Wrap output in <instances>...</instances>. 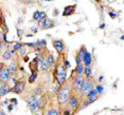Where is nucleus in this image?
I'll list each match as a JSON object with an SVG mask.
<instances>
[{
  "label": "nucleus",
  "mask_w": 124,
  "mask_h": 115,
  "mask_svg": "<svg viewBox=\"0 0 124 115\" xmlns=\"http://www.w3.org/2000/svg\"><path fill=\"white\" fill-rule=\"evenodd\" d=\"M45 61H46L47 66L49 67V69L55 66V59H54V57H53V55L51 53H49V54L47 55V57L45 58Z\"/></svg>",
  "instance_id": "ddd939ff"
},
{
  "label": "nucleus",
  "mask_w": 124,
  "mask_h": 115,
  "mask_svg": "<svg viewBox=\"0 0 124 115\" xmlns=\"http://www.w3.org/2000/svg\"><path fill=\"white\" fill-rule=\"evenodd\" d=\"M86 52H87V49H86L85 46H82L80 49H78V51L77 52V55L78 56V58H80L81 60H83V58H84V56H85Z\"/></svg>",
  "instance_id": "a211bd4d"
},
{
  "label": "nucleus",
  "mask_w": 124,
  "mask_h": 115,
  "mask_svg": "<svg viewBox=\"0 0 124 115\" xmlns=\"http://www.w3.org/2000/svg\"><path fill=\"white\" fill-rule=\"evenodd\" d=\"M103 76H101V77H99V79H98V81H99V82H102V81H103Z\"/></svg>",
  "instance_id": "c03bdc74"
},
{
  "label": "nucleus",
  "mask_w": 124,
  "mask_h": 115,
  "mask_svg": "<svg viewBox=\"0 0 124 115\" xmlns=\"http://www.w3.org/2000/svg\"><path fill=\"white\" fill-rule=\"evenodd\" d=\"M4 47H5V46H4V42L0 40V53H1V51L4 49Z\"/></svg>",
  "instance_id": "4c0bfd02"
},
{
  "label": "nucleus",
  "mask_w": 124,
  "mask_h": 115,
  "mask_svg": "<svg viewBox=\"0 0 124 115\" xmlns=\"http://www.w3.org/2000/svg\"><path fill=\"white\" fill-rule=\"evenodd\" d=\"M94 86H95L94 81L92 80V78H89V79L86 78L85 81H84V83H83V87H82V89H81V92H80V95L82 96V98L86 97L87 94L94 88Z\"/></svg>",
  "instance_id": "7ed1b4c3"
},
{
  "label": "nucleus",
  "mask_w": 124,
  "mask_h": 115,
  "mask_svg": "<svg viewBox=\"0 0 124 115\" xmlns=\"http://www.w3.org/2000/svg\"><path fill=\"white\" fill-rule=\"evenodd\" d=\"M40 92H41V89L38 87V88H37V89H36L35 91H34V94H35V95H38V94H40Z\"/></svg>",
  "instance_id": "ea45409f"
},
{
  "label": "nucleus",
  "mask_w": 124,
  "mask_h": 115,
  "mask_svg": "<svg viewBox=\"0 0 124 115\" xmlns=\"http://www.w3.org/2000/svg\"><path fill=\"white\" fill-rule=\"evenodd\" d=\"M73 90H74V92H75V95H78V94H80V92H81V89H82V87H83V83H84V81H85V76L84 75H73Z\"/></svg>",
  "instance_id": "20e7f679"
},
{
  "label": "nucleus",
  "mask_w": 124,
  "mask_h": 115,
  "mask_svg": "<svg viewBox=\"0 0 124 115\" xmlns=\"http://www.w3.org/2000/svg\"><path fill=\"white\" fill-rule=\"evenodd\" d=\"M73 113H74V111H72L69 108L64 109V111H63V115H73Z\"/></svg>",
  "instance_id": "c756f323"
},
{
  "label": "nucleus",
  "mask_w": 124,
  "mask_h": 115,
  "mask_svg": "<svg viewBox=\"0 0 124 115\" xmlns=\"http://www.w3.org/2000/svg\"><path fill=\"white\" fill-rule=\"evenodd\" d=\"M88 106H89V103L87 102V100H85L84 102L80 103V106H78V110H77V111H82V110H84V109H86Z\"/></svg>",
  "instance_id": "a878e982"
},
{
  "label": "nucleus",
  "mask_w": 124,
  "mask_h": 115,
  "mask_svg": "<svg viewBox=\"0 0 124 115\" xmlns=\"http://www.w3.org/2000/svg\"><path fill=\"white\" fill-rule=\"evenodd\" d=\"M9 69V71L11 73V75H15L17 73V70H18V66H17V61L15 60H12L11 62L9 63V66L7 67Z\"/></svg>",
  "instance_id": "f8f14e48"
},
{
  "label": "nucleus",
  "mask_w": 124,
  "mask_h": 115,
  "mask_svg": "<svg viewBox=\"0 0 124 115\" xmlns=\"http://www.w3.org/2000/svg\"><path fill=\"white\" fill-rule=\"evenodd\" d=\"M14 53H15V51L7 49V50H5V51L3 52V54H2V59H3V60H10L11 58L13 57Z\"/></svg>",
  "instance_id": "2eb2a0df"
},
{
  "label": "nucleus",
  "mask_w": 124,
  "mask_h": 115,
  "mask_svg": "<svg viewBox=\"0 0 124 115\" xmlns=\"http://www.w3.org/2000/svg\"><path fill=\"white\" fill-rule=\"evenodd\" d=\"M71 88H72L71 85L68 83L67 81L63 86H61L60 90H58V93H57V100L61 107H64L68 103V100L70 96H71Z\"/></svg>",
  "instance_id": "f257e3e1"
},
{
  "label": "nucleus",
  "mask_w": 124,
  "mask_h": 115,
  "mask_svg": "<svg viewBox=\"0 0 124 115\" xmlns=\"http://www.w3.org/2000/svg\"><path fill=\"white\" fill-rule=\"evenodd\" d=\"M52 44L54 47V49L56 50V52L58 54H62L64 51H65V44H64V41L63 40H60V39H54L52 41Z\"/></svg>",
  "instance_id": "9d476101"
},
{
  "label": "nucleus",
  "mask_w": 124,
  "mask_h": 115,
  "mask_svg": "<svg viewBox=\"0 0 124 115\" xmlns=\"http://www.w3.org/2000/svg\"><path fill=\"white\" fill-rule=\"evenodd\" d=\"M94 89L97 90L98 94H102L103 91H104V87H103L102 85H97V86H94Z\"/></svg>",
  "instance_id": "cd10ccee"
},
{
  "label": "nucleus",
  "mask_w": 124,
  "mask_h": 115,
  "mask_svg": "<svg viewBox=\"0 0 124 115\" xmlns=\"http://www.w3.org/2000/svg\"><path fill=\"white\" fill-rule=\"evenodd\" d=\"M22 46H23V43H21V42H15L13 44V51H18Z\"/></svg>",
  "instance_id": "c85d7f7f"
},
{
  "label": "nucleus",
  "mask_w": 124,
  "mask_h": 115,
  "mask_svg": "<svg viewBox=\"0 0 124 115\" xmlns=\"http://www.w3.org/2000/svg\"><path fill=\"white\" fill-rule=\"evenodd\" d=\"M3 67H4V66H3V63H2V62H0V72H1V70L3 69Z\"/></svg>",
  "instance_id": "a18cd8bd"
},
{
  "label": "nucleus",
  "mask_w": 124,
  "mask_h": 115,
  "mask_svg": "<svg viewBox=\"0 0 124 115\" xmlns=\"http://www.w3.org/2000/svg\"><path fill=\"white\" fill-rule=\"evenodd\" d=\"M95 95H99V94H98L97 90H95V89L93 88V89H92V90H91V91H90V92H89V93H88V94H87V96H95ZM87 96H86V97H87Z\"/></svg>",
  "instance_id": "2f4dec72"
},
{
  "label": "nucleus",
  "mask_w": 124,
  "mask_h": 115,
  "mask_svg": "<svg viewBox=\"0 0 124 115\" xmlns=\"http://www.w3.org/2000/svg\"><path fill=\"white\" fill-rule=\"evenodd\" d=\"M31 30H33L34 32H36V31H37V27H31Z\"/></svg>",
  "instance_id": "49530a36"
},
{
  "label": "nucleus",
  "mask_w": 124,
  "mask_h": 115,
  "mask_svg": "<svg viewBox=\"0 0 124 115\" xmlns=\"http://www.w3.org/2000/svg\"><path fill=\"white\" fill-rule=\"evenodd\" d=\"M75 63H77V66H78V64H81L82 63V60L78 58V55H75Z\"/></svg>",
  "instance_id": "c9c22d12"
},
{
  "label": "nucleus",
  "mask_w": 124,
  "mask_h": 115,
  "mask_svg": "<svg viewBox=\"0 0 124 115\" xmlns=\"http://www.w3.org/2000/svg\"><path fill=\"white\" fill-rule=\"evenodd\" d=\"M55 80L57 86H63L67 81V68L64 66V63H58L55 68Z\"/></svg>",
  "instance_id": "f03ea898"
},
{
  "label": "nucleus",
  "mask_w": 124,
  "mask_h": 115,
  "mask_svg": "<svg viewBox=\"0 0 124 115\" xmlns=\"http://www.w3.org/2000/svg\"><path fill=\"white\" fill-rule=\"evenodd\" d=\"M2 21H3V17H2V13H1V11H0V24L2 23Z\"/></svg>",
  "instance_id": "79ce46f5"
},
{
  "label": "nucleus",
  "mask_w": 124,
  "mask_h": 115,
  "mask_svg": "<svg viewBox=\"0 0 124 115\" xmlns=\"http://www.w3.org/2000/svg\"><path fill=\"white\" fill-rule=\"evenodd\" d=\"M12 109H13V106L10 105V106H9V111H12Z\"/></svg>",
  "instance_id": "de8ad7c7"
},
{
  "label": "nucleus",
  "mask_w": 124,
  "mask_h": 115,
  "mask_svg": "<svg viewBox=\"0 0 124 115\" xmlns=\"http://www.w3.org/2000/svg\"><path fill=\"white\" fill-rule=\"evenodd\" d=\"M109 16H110L111 18H116V17H117V14H115V13H111V12H109Z\"/></svg>",
  "instance_id": "a19ab883"
},
{
  "label": "nucleus",
  "mask_w": 124,
  "mask_h": 115,
  "mask_svg": "<svg viewBox=\"0 0 124 115\" xmlns=\"http://www.w3.org/2000/svg\"><path fill=\"white\" fill-rule=\"evenodd\" d=\"M18 53H19V55L20 56H24L27 54V47H26V46H22L20 49L18 50Z\"/></svg>",
  "instance_id": "bb28decb"
},
{
  "label": "nucleus",
  "mask_w": 124,
  "mask_h": 115,
  "mask_svg": "<svg viewBox=\"0 0 124 115\" xmlns=\"http://www.w3.org/2000/svg\"><path fill=\"white\" fill-rule=\"evenodd\" d=\"M17 34H18V37H20V38H21L22 34H23V31L20 30V29H17Z\"/></svg>",
  "instance_id": "e433bc0d"
},
{
  "label": "nucleus",
  "mask_w": 124,
  "mask_h": 115,
  "mask_svg": "<svg viewBox=\"0 0 124 115\" xmlns=\"http://www.w3.org/2000/svg\"><path fill=\"white\" fill-rule=\"evenodd\" d=\"M33 115H41V114H40V113H38V112H36V113H34Z\"/></svg>",
  "instance_id": "3c124183"
},
{
  "label": "nucleus",
  "mask_w": 124,
  "mask_h": 115,
  "mask_svg": "<svg viewBox=\"0 0 124 115\" xmlns=\"http://www.w3.org/2000/svg\"><path fill=\"white\" fill-rule=\"evenodd\" d=\"M75 7H77V5H67L66 7L64 9V13H63V15L64 16H70V15H72L73 13H74V11H75Z\"/></svg>",
  "instance_id": "4468645a"
},
{
  "label": "nucleus",
  "mask_w": 124,
  "mask_h": 115,
  "mask_svg": "<svg viewBox=\"0 0 124 115\" xmlns=\"http://www.w3.org/2000/svg\"><path fill=\"white\" fill-rule=\"evenodd\" d=\"M82 62H83L84 67H90V66H91V62H92V55H91V53L87 51L85 56H84V58H83V60H82Z\"/></svg>",
  "instance_id": "9b49d317"
},
{
  "label": "nucleus",
  "mask_w": 124,
  "mask_h": 115,
  "mask_svg": "<svg viewBox=\"0 0 124 115\" xmlns=\"http://www.w3.org/2000/svg\"><path fill=\"white\" fill-rule=\"evenodd\" d=\"M1 26H2V27H3V32H4V34L5 33H8L9 32V27H8V26H7V23H5V21H4V19H3V21H2V23H1Z\"/></svg>",
  "instance_id": "7c9ffc66"
},
{
  "label": "nucleus",
  "mask_w": 124,
  "mask_h": 115,
  "mask_svg": "<svg viewBox=\"0 0 124 115\" xmlns=\"http://www.w3.org/2000/svg\"><path fill=\"white\" fill-rule=\"evenodd\" d=\"M23 46H28V47H36L35 42H27V43H23Z\"/></svg>",
  "instance_id": "f704fd0d"
},
{
  "label": "nucleus",
  "mask_w": 124,
  "mask_h": 115,
  "mask_svg": "<svg viewBox=\"0 0 124 115\" xmlns=\"http://www.w3.org/2000/svg\"><path fill=\"white\" fill-rule=\"evenodd\" d=\"M0 115H7V113H5L2 109H0Z\"/></svg>",
  "instance_id": "37998d69"
},
{
  "label": "nucleus",
  "mask_w": 124,
  "mask_h": 115,
  "mask_svg": "<svg viewBox=\"0 0 124 115\" xmlns=\"http://www.w3.org/2000/svg\"><path fill=\"white\" fill-rule=\"evenodd\" d=\"M84 69H85V67H84L83 63L78 64L77 68H75V70H74L73 75H83L84 74Z\"/></svg>",
  "instance_id": "aec40b11"
},
{
  "label": "nucleus",
  "mask_w": 124,
  "mask_h": 115,
  "mask_svg": "<svg viewBox=\"0 0 124 115\" xmlns=\"http://www.w3.org/2000/svg\"><path fill=\"white\" fill-rule=\"evenodd\" d=\"M11 76H12V75H11L9 69H8L7 67H3V69L0 72V81H1L3 85H7L11 80Z\"/></svg>",
  "instance_id": "6e6552de"
},
{
  "label": "nucleus",
  "mask_w": 124,
  "mask_h": 115,
  "mask_svg": "<svg viewBox=\"0 0 124 115\" xmlns=\"http://www.w3.org/2000/svg\"><path fill=\"white\" fill-rule=\"evenodd\" d=\"M39 68H40V71L43 73H47L48 70H49V67L47 66V63H46V61L45 60H44V62L41 64H39Z\"/></svg>",
  "instance_id": "b1692460"
},
{
  "label": "nucleus",
  "mask_w": 124,
  "mask_h": 115,
  "mask_svg": "<svg viewBox=\"0 0 124 115\" xmlns=\"http://www.w3.org/2000/svg\"><path fill=\"white\" fill-rule=\"evenodd\" d=\"M64 66H65V67H66V68H67V69H68V68H69V67H70V62H69V61H68V60H66V59H65V60H64Z\"/></svg>",
  "instance_id": "58836bf2"
},
{
  "label": "nucleus",
  "mask_w": 124,
  "mask_h": 115,
  "mask_svg": "<svg viewBox=\"0 0 124 115\" xmlns=\"http://www.w3.org/2000/svg\"><path fill=\"white\" fill-rule=\"evenodd\" d=\"M83 75L85 76V78H87V79L92 78V68H91V66H90V67H85Z\"/></svg>",
  "instance_id": "6ab92c4d"
},
{
  "label": "nucleus",
  "mask_w": 124,
  "mask_h": 115,
  "mask_svg": "<svg viewBox=\"0 0 124 115\" xmlns=\"http://www.w3.org/2000/svg\"><path fill=\"white\" fill-rule=\"evenodd\" d=\"M0 60H1V56H0Z\"/></svg>",
  "instance_id": "603ef678"
},
{
  "label": "nucleus",
  "mask_w": 124,
  "mask_h": 115,
  "mask_svg": "<svg viewBox=\"0 0 124 115\" xmlns=\"http://www.w3.org/2000/svg\"><path fill=\"white\" fill-rule=\"evenodd\" d=\"M28 106H29V109L32 113H36L39 110V106H38V100L36 96H31L29 99L27 100Z\"/></svg>",
  "instance_id": "39448f33"
},
{
  "label": "nucleus",
  "mask_w": 124,
  "mask_h": 115,
  "mask_svg": "<svg viewBox=\"0 0 124 115\" xmlns=\"http://www.w3.org/2000/svg\"><path fill=\"white\" fill-rule=\"evenodd\" d=\"M2 87H3V83L0 81V91H1V89H2Z\"/></svg>",
  "instance_id": "09e8293b"
},
{
  "label": "nucleus",
  "mask_w": 124,
  "mask_h": 115,
  "mask_svg": "<svg viewBox=\"0 0 124 115\" xmlns=\"http://www.w3.org/2000/svg\"><path fill=\"white\" fill-rule=\"evenodd\" d=\"M37 100H38V106H39V109L43 108V107H45V105H46V97L44 96H40V97H37Z\"/></svg>",
  "instance_id": "4be33fe9"
},
{
  "label": "nucleus",
  "mask_w": 124,
  "mask_h": 115,
  "mask_svg": "<svg viewBox=\"0 0 124 115\" xmlns=\"http://www.w3.org/2000/svg\"><path fill=\"white\" fill-rule=\"evenodd\" d=\"M37 72H32V74L30 75V77H29V82L30 83H33V82H35V80H36V78H37Z\"/></svg>",
  "instance_id": "393cba45"
},
{
  "label": "nucleus",
  "mask_w": 124,
  "mask_h": 115,
  "mask_svg": "<svg viewBox=\"0 0 124 115\" xmlns=\"http://www.w3.org/2000/svg\"><path fill=\"white\" fill-rule=\"evenodd\" d=\"M35 44H36V47H39V49H41V47H46L47 41L45 40V39H41V40H38L37 42H35Z\"/></svg>",
  "instance_id": "5701e85b"
},
{
  "label": "nucleus",
  "mask_w": 124,
  "mask_h": 115,
  "mask_svg": "<svg viewBox=\"0 0 124 115\" xmlns=\"http://www.w3.org/2000/svg\"><path fill=\"white\" fill-rule=\"evenodd\" d=\"M33 20L34 21H38L39 20V11H36V12L33 14Z\"/></svg>",
  "instance_id": "72a5a7b5"
},
{
  "label": "nucleus",
  "mask_w": 124,
  "mask_h": 115,
  "mask_svg": "<svg viewBox=\"0 0 124 115\" xmlns=\"http://www.w3.org/2000/svg\"><path fill=\"white\" fill-rule=\"evenodd\" d=\"M10 92H11V87H9L8 85H3L1 91H0V96H4V95H7Z\"/></svg>",
  "instance_id": "412c9836"
},
{
  "label": "nucleus",
  "mask_w": 124,
  "mask_h": 115,
  "mask_svg": "<svg viewBox=\"0 0 124 115\" xmlns=\"http://www.w3.org/2000/svg\"><path fill=\"white\" fill-rule=\"evenodd\" d=\"M24 87H26L24 81H17L16 83H14V87L11 89V92H13L15 94H20L24 90Z\"/></svg>",
  "instance_id": "1a4fd4ad"
},
{
  "label": "nucleus",
  "mask_w": 124,
  "mask_h": 115,
  "mask_svg": "<svg viewBox=\"0 0 124 115\" xmlns=\"http://www.w3.org/2000/svg\"><path fill=\"white\" fill-rule=\"evenodd\" d=\"M104 27H105V24H104V23H102V24H101V27H101V29H103Z\"/></svg>",
  "instance_id": "8fccbe9b"
},
{
  "label": "nucleus",
  "mask_w": 124,
  "mask_h": 115,
  "mask_svg": "<svg viewBox=\"0 0 124 115\" xmlns=\"http://www.w3.org/2000/svg\"><path fill=\"white\" fill-rule=\"evenodd\" d=\"M80 99H78V95H71L69 98V100H68V108L69 109H71L72 111H77L78 110V106H80Z\"/></svg>",
  "instance_id": "423d86ee"
},
{
  "label": "nucleus",
  "mask_w": 124,
  "mask_h": 115,
  "mask_svg": "<svg viewBox=\"0 0 124 115\" xmlns=\"http://www.w3.org/2000/svg\"><path fill=\"white\" fill-rule=\"evenodd\" d=\"M46 18H47L46 12H39V20H44V19H46Z\"/></svg>",
  "instance_id": "473e14b6"
},
{
  "label": "nucleus",
  "mask_w": 124,
  "mask_h": 115,
  "mask_svg": "<svg viewBox=\"0 0 124 115\" xmlns=\"http://www.w3.org/2000/svg\"><path fill=\"white\" fill-rule=\"evenodd\" d=\"M45 115H61L60 113V109L56 108V107H52V108H49L46 111Z\"/></svg>",
  "instance_id": "dca6fc26"
},
{
  "label": "nucleus",
  "mask_w": 124,
  "mask_h": 115,
  "mask_svg": "<svg viewBox=\"0 0 124 115\" xmlns=\"http://www.w3.org/2000/svg\"><path fill=\"white\" fill-rule=\"evenodd\" d=\"M38 27H40L41 30H46V29H52V27H55V22L52 19L46 18L44 20H39L38 21Z\"/></svg>",
  "instance_id": "0eeeda50"
},
{
  "label": "nucleus",
  "mask_w": 124,
  "mask_h": 115,
  "mask_svg": "<svg viewBox=\"0 0 124 115\" xmlns=\"http://www.w3.org/2000/svg\"><path fill=\"white\" fill-rule=\"evenodd\" d=\"M38 61H37V58H34L32 61H31V63H30V69H31V71L32 72H37L38 71Z\"/></svg>",
  "instance_id": "f3484780"
}]
</instances>
